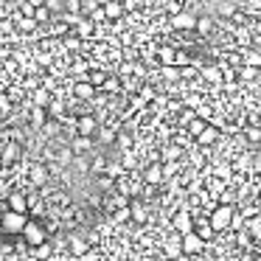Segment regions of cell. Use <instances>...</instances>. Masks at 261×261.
Returning <instances> with one entry per match:
<instances>
[{"label":"cell","instance_id":"cell-1","mask_svg":"<svg viewBox=\"0 0 261 261\" xmlns=\"http://www.w3.org/2000/svg\"><path fill=\"white\" fill-rule=\"evenodd\" d=\"M25 222H29V214H17V211L0 214V227H3V233H9V236H20Z\"/></svg>","mask_w":261,"mask_h":261},{"label":"cell","instance_id":"cell-2","mask_svg":"<svg viewBox=\"0 0 261 261\" xmlns=\"http://www.w3.org/2000/svg\"><path fill=\"white\" fill-rule=\"evenodd\" d=\"M169 29L174 31V34H194V29H197V14L182 9L180 14L169 17Z\"/></svg>","mask_w":261,"mask_h":261},{"label":"cell","instance_id":"cell-3","mask_svg":"<svg viewBox=\"0 0 261 261\" xmlns=\"http://www.w3.org/2000/svg\"><path fill=\"white\" fill-rule=\"evenodd\" d=\"M20 236L25 239V244H29V247H40L42 242H48L45 227H42L40 222H34V219L25 222V227H23V233H20Z\"/></svg>","mask_w":261,"mask_h":261},{"label":"cell","instance_id":"cell-4","mask_svg":"<svg viewBox=\"0 0 261 261\" xmlns=\"http://www.w3.org/2000/svg\"><path fill=\"white\" fill-rule=\"evenodd\" d=\"M0 158H3V166H14L20 158H23V143L12 141V138H3L0 141Z\"/></svg>","mask_w":261,"mask_h":261},{"label":"cell","instance_id":"cell-5","mask_svg":"<svg viewBox=\"0 0 261 261\" xmlns=\"http://www.w3.org/2000/svg\"><path fill=\"white\" fill-rule=\"evenodd\" d=\"M208 225L214 227V230H225V227H230L233 225V208L230 205H219V208L211 214Z\"/></svg>","mask_w":261,"mask_h":261},{"label":"cell","instance_id":"cell-6","mask_svg":"<svg viewBox=\"0 0 261 261\" xmlns=\"http://www.w3.org/2000/svg\"><path fill=\"white\" fill-rule=\"evenodd\" d=\"M98 118L96 115H90V113H82V115H76V135H85V138H93L98 132Z\"/></svg>","mask_w":261,"mask_h":261},{"label":"cell","instance_id":"cell-7","mask_svg":"<svg viewBox=\"0 0 261 261\" xmlns=\"http://www.w3.org/2000/svg\"><path fill=\"white\" fill-rule=\"evenodd\" d=\"M48 180H51V169H48L45 163H34V166H29V182H31L34 188L48 186Z\"/></svg>","mask_w":261,"mask_h":261},{"label":"cell","instance_id":"cell-8","mask_svg":"<svg viewBox=\"0 0 261 261\" xmlns=\"http://www.w3.org/2000/svg\"><path fill=\"white\" fill-rule=\"evenodd\" d=\"M70 93H73L79 101H93V98L98 96V90L90 85L87 79H79V82H73V87H70Z\"/></svg>","mask_w":261,"mask_h":261},{"label":"cell","instance_id":"cell-9","mask_svg":"<svg viewBox=\"0 0 261 261\" xmlns=\"http://www.w3.org/2000/svg\"><path fill=\"white\" fill-rule=\"evenodd\" d=\"M180 247H182V253H186V255H194V253H199V250L205 247V242L191 230V233H182V236H180Z\"/></svg>","mask_w":261,"mask_h":261},{"label":"cell","instance_id":"cell-10","mask_svg":"<svg viewBox=\"0 0 261 261\" xmlns=\"http://www.w3.org/2000/svg\"><path fill=\"white\" fill-rule=\"evenodd\" d=\"M68 250H70V255L79 258V255H85L87 250H90V242H87L82 233H70V236H68Z\"/></svg>","mask_w":261,"mask_h":261},{"label":"cell","instance_id":"cell-11","mask_svg":"<svg viewBox=\"0 0 261 261\" xmlns=\"http://www.w3.org/2000/svg\"><path fill=\"white\" fill-rule=\"evenodd\" d=\"M104 14H107V23H115V20H124V3L121 0H107V3H101Z\"/></svg>","mask_w":261,"mask_h":261},{"label":"cell","instance_id":"cell-12","mask_svg":"<svg viewBox=\"0 0 261 261\" xmlns=\"http://www.w3.org/2000/svg\"><path fill=\"white\" fill-rule=\"evenodd\" d=\"M171 225H174V230L180 233V236H182V233H191L194 230V216L188 214V211H180V214L171 219Z\"/></svg>","mask_w":261,"mask_h":261},{"label":"cell","instance_id":"cell-13","mask_svg":"<svg viewBox=\"0 0 261 261\" xmlns=\"http://www.w3.org/2000/svg\"><path fill=\"white\" fill-rule=\"evenodd\" d=\"M9 211L29 214V197H25L23 191H9Z\"/></svg>","mask_w":261,"mask_h":261},{"label":"cell","instance_id":"cell-14","mask_svg":"<svg viewBox=\"0 0 261 261\" xmlns=\"http://www.w3.org/2000/svg\"><path fill=\"white\" fill-rule=\"evenodd\" d=\"M214 29H216V23H214L211 14H197V29H194V34L211 37V34H214Z\"/></svg>","mask_w":261,"mask_h":261},{"label":"cell","instance_id":"cell-15","mask_svg":"<svg viewBox=\"0 0 261 261\" xmlns=\"http://www.w3.org/2000/svg\"><path fill=\"white\" fill-rule=\"evenodd\" d=\"M51 98H54V93H51V90H45V87L40 85L37 90H31V107H45V110H48Z\"/></svg>","mask_w":261,"mask_h":261},{"label":"cell","instance_id":"cell-16","mask_svg":"<svg viewBox=\"0 0 261 261\" xmlns=\"http://www.w3.org/2000/svg\"><path fill=\"white\" fill-rule=\"evenodd\" d=\"M163 166L160 163H152V166H146V171H143V180L149 182V186H160L163 182Z\"/></svg>","mask_w":261,"mask_h":261},{"label":"cell","instance_id":"cell-17","mask_svg":"<svg viewBox=\"0 0 261 261\" xmlns=\"http://www.w3.org/2000/svg\"><path fill=\"white\" fill-rule=\"evenodd\" d=\"M174 57H177V48L174 45H158V62H160V68H163V65H174Z\"/></svg>","mask_w":261,"mask_h":261},{"label":"cell","instance_id":"cell-18","mask_svg":"<svg viewBox=\"0 0 261 261\" xmlns=\"http://www.w3.org/2000/svg\"><path fill=\"white\" fill-rule=\"evenodd\" d=\"M29 121H31L34 129H42V124L48 121V110L45 107H31L29 110Z\"/></svg>","mask_w":261,"mask_h":261},{"label":"cell","instance_id":"cell-19","mask_svg":"<svg viewBox=\"0 0 261 261\" xmlns=\"http://www.w3.org/2000/svg\"><path fill=\"white\" fill-rule=\"evenodd\" d=\"M199 76H202L205 82H214V85H219V82H222L219 65H199Z\"/></svg>","mask_w":261,"mask_h":261},{"label":"cell","instance_id":"cell-20","mask_svg":"<svg viewBox=\"0 0 261 261\" xmlns=\"http://www.w3.org/2000/svg\"><path fill=\"white\" fill-rule=\"evenodd\" d=\"M107 76H110V73H107V68H90V70H87V82H90V85L96 87V90L104 85V82H107Z\"/></svg>","mask_w":261,"mask_h":261},{"label":"cell","instance_id":"cell-21","mask_svg":"<svg viewBox=\"0 0 261 261\" xmlns=\"http://www.w3.org/2000/svg\"><path fill=\"white\" fill-rule=\"evenodd\" d=\"M70 149H73V154H85L93 149V138H85V135H76L73 141H70Z\"/></svg>","mask_w":261,"mask_h":261},{"label":"cell","instance_id":"cell-22","mask_svg":"<svg viewBox=\"0 0 261 261\" xmlns=\"http://www.w3.org/2000/svg\"><path fill=\"white\" fill-rule=\"evenodd\" d=\"M65 110H68V104H65L62 98H51V104H48V118L62 121L65 118Z\"/></svg>","mask_w":261,"mask_h":261},{"label":"cell","instance_id":"cell-23","mask_svg":"<svg viewBox=\"0 0 261 261\" xmlns=\"http://www.w3.org/2000/svg\"><path fill=\"white\" fill-rule=\"evenodd\" d=\"M216 138H219V129H216V126H205V129L197 135V143H199V146H211Z\"/></svg>","mask_w":261,"mask_h":261},{"label":"cell","instance_id":"cell-24","mask_svg":"<svg viewBox=\"0 0 261 261\" xmlns=\"http://www.w3.org/2000/svg\"><path fill=\"white\" fill-rule=\"evenodd\" d=\"M42 138H57L59 132H62V121H57V118H48L45 124H42Z\"/></svg>","mask_w":261,"mask_h":261},{"label":"cell","instance_id":"cell-25","mask_svg":"<svg viewBox=\"0 0 261 261\" xmlns=\"http://www.w3.org/2000/svg\"><path fill=\"white\" fill-rule=\"evenodd\" d=\"M31 255H34L37 261H48L54 255V244L51 242H42L40 247H31Z\"/></svg>","mask_w":261,"mask_h":261},{"label":"cell","instance_id":"cell-26","mask_svg":"<svg viewBox=\"0 0 261 261\" xmlns=\"http://www.w3.org/2000/svg\"><path fill=\"white\" fill-rule=\"evenodd\" d=\"M216 12H219L222 20H233V17H236V12H239V3L225 0V3H219V6H216Z\"/></svg>","mask_w":261,"mask_h":261},{"label":"cell","instance_id":"cell-27","mask_svg":"<svg viewBox=\"0 0 261 261\" xmlns=\"http://www.w3.org/2000/svg\"><path fill=\"white\" fill-rule=\"evenodd\" d=\"M121 79L118 76H107V82H104L101 87H98V93H110V96H113V93H121Z\"/></svg>","mask_w":261,"mask_h":261},{"label":"cell","instance_id":"cell-28","mask_svg":"<svg viewBox=\"0 0 261 261\" xmlns=\"http://www.w3.org/2000/svg\"><path fill=\"white\" fill-rule=\"evenodd\" d=\"M242 65H250V68H261V54H258V51H250V48H244Z\"/></svg>","mask_w":261,"mask_h":261},{"label":"cell","instance_id":"cell-29","mask_svg":"<svg viewBox=\"0 0 261 261\" xmlns=\"http://www.w3.org/2000/svg\"><path fill=\"white\" fill-rule=\"evenodd\" d=\"M160 76H163L166 82H180V68H177V65H163V68H160Z\"/></svg>","mask_w":261,"mask_h":261},{"label":"cell","instance_id":"cell-30","mask_svg":"<svg viewBox=\"0 0 261 261\" xmlns=\"http://www.w3.org/2000/svg\"><path fill=\"white\" fill-rule=\"evenodd\" d=\"M34 20H37V25H51L54 14L48 12L45 6H40V9H34Z\"/></svg>","mask_w":261,"mask_h":261},{"label":"cell","instance_id":"cell-31","mask_svg":"<svg viewBox=\"0 0 261 261\" xmlns=\"http://www.w3.org/2000/svg\"><path fill=\"white\" fill-rule=\"evenodd\" d=\"M236 76L242 82H253L255 76H258V68H250V65H242V68H236Z\"/></svg>","mask_w":261,"mask_h":261},{"label":"cell","instance_id":"cell-32","mask_svg":"<svg viewBox=\"0 0 261 261\" xmlns=\"http://www.w3.org/2000/svg\"><path fill=\"white\" fill-rule=\"evenodd\" d=\"M12 115V98L6 90H0V118H9Z\"/></svg>","mask_w":261,"mask_h":261},{"label":"cell","instance_id":"cell-33","mask_svg":"<svg viewBox=\"0 0 261 261\" xmlns=\"http://www.w3.org/2000/svg\"><path fill=\"white\" fill-rule=\"evenodd\" d=\"M87 20H90L93 25H107V14H104V9L101 6H96L90 14H87Z\"/></svg>","mask_w":261,"mask_h":261},{"label":"cell","instance_id":"cell-34","mask_svg":"<svg viewBox=\"0 0 261 261\" xmlns=\"http://www.w3.org/2000/svg\"><path fill=\"white\" fill-rule=\"evenodd\" d=\"M129 214H132V219H135V222H146V219H149L146 208H143L141 202H132V205H129Z\"/></svg>","mask_w":261,"mask_h":261},{"label":"cell","instance_id":"cell-35","mask_svg":"<svg viewBox=\"0 0 261 261\" xmlns=\"http://www.w3.org/2000/svg\"><path fill=\"white\" fill-rule=\"evenodd\" d=\"M45 9L54 14V17H62L65 14V0H45Z\"/></svg>","mask_w":261,"mask_h":261},{"label":"cell","instance_id":"cell-36","mask_svg":"<svg viewBox=\"0 0 261 261\" xmlns=\"http://www.w3.org/2000/svg\"><path fill=\"white\" fill-rule=\"evenodd\" d=\"M194 233H197L199 239H202V242H208V239H214V227L208 225V222H199V227H194Z\"/></svg>","mask_w":261,"mask_h":261},{"label":"cell","instance_id":"cell-37","mask_svg":"<svg viewBox=\"0 0 261 261\" xmlns=\"http://www.w3.org/2000/svg\"><path fill=\"white\" fill-rule=\"evenodd\" d=\"M90 169L96 171V174H104V171H107V158H104V154H96V158L90 160Z\"/></svg>","mask_w":261,"mask_h":261},{"label":"cell","instance_id":"cell-38","mask_svg":"<svg viewBox=\"0 0 261 261\" xmlns=\"http://www.w3.org/2000/svg\"><path fill=\"white\" fill-rule=\"evenodd\" d=\"M163 12L169 14V17H174V14L182 12V3H177V0H163Z\"/></svg>","mask_w":261,"mask_h":261},{"label":"cell","instance_id":"cell-39","mask_svg":"<svg viewBox=\"0 0 261 261\" xmlns=\"http://www.w3.org/2000/svg\"><path fill=\"white\" fill-rule=\"evenodd\" d=\"M96 135H98V141H101V143H113L115 141V129H113V126H104V129L98 126Z\"/></svg>","mask_w":261,"mask_h":261},{"label":"cell","instance_id":"cell-40","mask_svg":"<svg viewBox=\"0 0 261 261\" xmlns=\"http://www.w3.org/2000/svg\"><path fill=\"white\" fill-rule=\"evenodd\" d=\"M205 126H208V121H202V118H194L191 124H188V135H194V138H197L199 132L205 129Z\"/></svg>","mask_w":261,"mask_h":261},{"label":"cell","instance_id":"cell-41","mask_svg":"<svg viewBox=\"0 0 261 261\" xmlns=\"http://www.w3.org/2000/svg\"><path fill=\"white\" fill-rule=\"evenodd\" d=\"M129 219H132L129 208H115L113 211V222H118V225H121V222H129Z\"/></svg>","mask_w":261,"mask_h":261},{"label":"cell","instance_id":"cell-42","mask_svg":"<svg viewBox=\"0 0 261 261\" xmlns=\"http://www.w3.org/2000/svg\"><path fill=\"white\" fill-rule=\"evenodd\" d=\"M104 174H107L110 180H115V177L124 174V166H121V163H107V171H104Z\"/></svg>","mask_w":261,"mask_h":261},{"label":"cell","instance_id":"cell-43","mask_svg":"<svg viewBox=\"0 0 261 261\" xmlns=\"http://www.w3.org/2000/svg\"><path fill=\"white\" fill-rule=\"evenodd\" d=\"M115 141H118V146L124 149V152H129V149H132V138L126 135V132H118V135H115Z\"/></svg>","mask_w":261,"mask_h":261},{"label":"cell","instance_id":"cell-44","mask_svg":"<svg viewBox=\"0 0 261 261\" xmlns=\"http://www.w3.org/2000/svg\"><path fill=\"white\" fill-rule=\"evenodd\" d=\"M247 141L250 143H258L261 141V129H258V126H250V129H247Z\"/></svg>","mask_w":261,"mask_h":261},{"label":"cell","instance_id":"cell-45","mask_svg":"<svg viewBox=\"0 0 261 261\" xmlns=\"http://www.w3.org/2000/svg\"><path fill=\"white\" fill-rule=\"evenodd\" d=\"M121 166H124V169H135V154H132V152H124V160H121Z\"/></svg>","mask_w":261,"mask_h":261},{"label":"cell","instance_id":"cell-46","mask_svg":"<svg viewBox=\"0 0 261 261\" xmlns=\"http://www.w3.org/2000/svg\"><path fill=\"white\" fill-rule=\"evenodd\" d=\"M163 158H166V160L180 158V146H169V149H163Z\"/></svg>","mask_w":261,"mask_h":261},{"label":"cell","instance_id":"cell-47","mask_svg":"<svg viewBox=\"0 0 261 261\" xmlns=\"http://www.w3.org/2000/svg\"><path fill=\"white\" fill-rule=\"evenodd\" d=\"M250 233H253V236H261V216L250 219Z\"/></svg>","mask_w":261,"mask_h":261},{"label":"cell","instance_id":"cell-48","mask_svg":"<svg viewBox=\"0 0 261 261\" xmlns=\"http://www.w3.org/2000/svg\"><path fill=\"white\" fill-rule=\"evenodd\" d=\"M216 174H219L222 180H230V166H216Z\"/></svg>","mask_w":261,"mask_h":261},{"label":"cell","instance_id":"cell-49","mask_svg":"<svg viewBox=\"0 0 261 261\" xmlns=\"http://www.w3.org/2000/svg\"><path fill=\"white\" fill-rule=\"evenodd\" d=\"M29 3H31V6H34V9H40V6H45V0H29Z\"/></svg>","mask_w":261,"mask_h":261},{"label":"cell","instance_id":"cell-50","mask_svg":"<svg viewBox=\"0 0 261 261\" xmlns=\"http://www.w3.org/2000/svg\"><path fill=\"white\" fill-rule=\"evenodd\" d=\"M143 3H146V6H160L163 0H143Z\"/></svg>","mask_w":261,"mask_h":261},{"label":"cell","instance_id":"cell-51","mask_svg":"<svg viewBox=\"0 0 261 261\" xmlns=\"http://www.w3.org/2000/svg\"><path fill=\"white\" fill-rule=\"evenodd\" d=\"M174 261H191V255H186V253H180V255H177V258Z\"/></svg>","mask_w":261,"mask_h":261},{"label":"cell","instance_id":"cell-52","mask_svg":"<svg viewBox=\"0 0 261 261\" xmlns=\"http://www.w3.org/2000/svg\"><path fill=\"white\" fill-rule=\"evenodd\" d=\"M242 261H253V255H242Z\"/></svg>","mask_w":261,"mask_h":261},{"label":"cell","instance_id":"cell-53","mask_svg":"<svg viewBox=\"0 0 261 261\" xmlns=\"http://www.w3.org/2000/svg\"><path fill=\"white\" fill-rule=\"evenodd\" d=\"M3 169H6V166H3V158H0V171H3Z\"/></svg>","mask_w":261,"mask_h":261},{"label":"cell","instance_id":"cell-54","mask_svg":"<svg viewBox=\"0 0 261 261\" xmlns=\"http://www.w3.org/2000/svg\"><path fill=\"white\" fill-rule=\"evenodd\" d=\"M177 3H186V0H177Z\"/></svg>","mask_w":261,"mask_h":261},{"label":"cell","instance_id":"cell-55","mask_svg":"<svg viewBox=\"0 0 261 261\" xmlns=\"http://www.w3.org/2000/svg\"><path fill=\"white\" fill-rule=\"evenodd\" d=\"M258 191H261V182H258Z\"/></svg>","mask_w":261,"mask_h":261},{"label":"cell","instance_id":"cell-56","mask_svg":"<svg viewBox=\"0 0 261 261\" xmlns=\"http://www.w3.org/2000/svg\"><path fill=\"white\" fill-rule=\"evenodd\" d=\"M146 261H154V258H146Z\"/></svg>","mask_w":261,"mask_h":261}]
</instances>
